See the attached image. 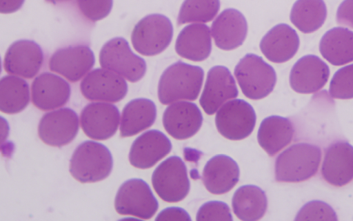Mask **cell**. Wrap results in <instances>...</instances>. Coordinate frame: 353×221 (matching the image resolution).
I'll return each mask as SVG.
<instances>
[{
	"instance_id": "1",
	"label": "cell",
	"mask_w": 353,
	"mask_h": 221,
	"mask_svg": "<svg viewBox=\"0 0 353 221\" xmlns=\"http://www.w3.org/2000/svg\"><path fill=\"white\" fill-rule=\"evenodd\" d=\"M204 77L203 70L178 61L162 73L158 85L160 102L167 105L180 100H195L201 91Z\"/></svg>"
},
{
	"instance_id": "2",
	"label": "cell",
	"mask_w": 353,
	"mask_h": 221,
	"mask_svg": "<svg viewBox=\"0 0 353 221\" xmlns=\"http://www.w3.org/2000/svg\"><path fill=\"white\" fill-rule=\"evenodd\" d=\"M321 159V148L308 143H296L276 159L275 179L278 182H299L314 175Z\"/></svg>"
},
{
	"instance_id": "3",
	"label": "cell",
	"mask_w": 353,
	"mask_h": 221,
	"mask_svg": "<svg viewBox=\"0 0 353 221\" xmlns=\"http://www.w3.org/2000/svg\"><path fill=\"white\" fill-rule=\"evenodd\" d=\"M113 159L103 144L87 140L74 150L70 161V172L77 180L91 183L106 178L111 173Z\"/></svg>"
},
{
	"instance_id": "4",
	"label": "cell",
	"mask_w": 353,
	"mask_h": 221,
	"mask_svg": "<svg viewBox=\"0 0 353 221\" xmlns=\"http://www.w3.org/2000/svg\"><path fill=\"white\" fill-rule=\"evenodd\" d=\"M234 73L243 93L251 99H261L268 96L276 82V75L272 66L253 53H248L241 59Z\"/></svg>"
},
{
	"instance_id": "5",
	"label": "cell",
	"mask_w": 353,
	"mask_h": 221,
	"mask_svg": "<svg viewBox=\"0 0 353 221\" xmlns=\"http://www.w3.org/2000/svg\"><path fill=\"white\" fill-rule=\"evenodd\" d=\"M173 36L171 21L161 14H151L141 19L134 26L131 41L134 48L145 56L162 52L170 45Z\"/></svg>"
},
{
	"instance_id": "6",
	"label": "cell",
	"mask_w": 353,
	"mask_h": 221,
	"mask_svg": "<svg viewBox=\"0 0 353 221\" xmlns=\"http://www.w3.org/2000/svg\"><path fill=\"white\" fill-rule=\"evenodd\" d=\"M102 68L110 70L130 82H137L145 75L146 63L134 54L128 42L123 37H114L107 41L99 53Z\"/></svg>"
},
{
	"instance_id": "7",
	"label": "cell",
	"mask_w": 353,
	"mask_h": 221,
	"mask_svg": "<svg viewBox=\"0 0 353 221\" xmlns=\"http://www.w3.org/2000/svg\"><path fill=\"white\" fill-rule=\"evenodd\" d=\"M187 171L185 163L178 156L163 161L152 175V186L158 195L168 202L183 200L190 188Z\"/></svg>"
},
{
	"instance_id": "8",
	"label": "cell",
	"mask_w": 353,
	"mask_h": 221,
	"mask_svg": "<svg viewBox=\"0 0 353 221\" xmlns=\"http://www.w3.org/2000/svg\"><path fill=\"white\" fill-rule=\"evenodd\" d=\"M114 207L121 215L148 220L155 214L159 203L147 182L142 179L132 178L124 182L119 187Z\"/></svg>"
},
{
	"instance_id": "9",
	"label": "cell",
	"mask_w": 353,
	"mask_h": 221,
	"mask_svg": "<svg viewBox=\"0 0 353 221\" xmlns=\"http://www.w3.org/2000/svg\"><path fill=\"white\" fill-rule=\"evenodd\" d=\"M256 116L253 107L246 101L235 99L225 103L216 112L215 124L225 138L240 140L253 131Z\"/></svg>"
},
{
	"instance_id": "10",
	"label": "cell",
	"mask_w": 353,
	"mask_h": 221,
	"mask_svg": "<svg viewBox=\"0 0 353 221\" xmlns=\"http://www.w3.org/2000/svg\"><path fill=\"white\" fill-rule=\"evenodd\" d=\"M80 89L90 101L118 102L126 95L128 84L121 75L110 70L95 68L83 79Z\"/></svg>"
},
{
	"instance_id": "11",
	"label": "cell",
	"mask_w": 353,
	"mask_h": 221,
	"mask_svg": "<svg viewBox=\"0 0 353 221\" xmlns=\"http://www.w3.org/2000/svg\"><path fill=\"white\" fill-rule=\"evenodd\" d=\"M79 117L70 108H61L46 113L38 126L40 139L46 144L61 147L69 144L79 131Z\"/></svg>"
},
{
	"instance_id": "12",
	"label": "cell",
	"mask_w": 353,
	"mask_h": 221,
	"mask_svg": "<svg viewBox=\"0 0 353 221\" xmlns=\"http://www.w3.org/2000/svg\"><path fill=\"white\" fill-rule=\"evenodd\" d=\"M94 64V55L90 47L76 45L56 50L49 60V68L70 81L76 82L84 77Z\"/></svg>"
},
{
	"instance_id": "13",
	"label": "cell",
	"mask_w": 353,
	"mask_h": 221,
	"mask_svg": "<svg viewBox=\"0 0 353 221\" xmlns=\"http://www.w3.org/2000/svg\"><path fill=\"white\" fill-rule=\"evenodd\" d=\"M120 121L118 108L105 102H92L81 113V126L85 134L96 140L110 138L117 132Z\"/></svg>"
},
{
	"instance_id": "14",
	"label": "cell",
	"mask_w": 353,
	"mask_h": 221,
	"mask_svg": "<svg viewBox=\"0 0 353 221\" xmlns=\"http://www.w3.org/2000/svg\"><path fill=\"white\" fill-rule=\"evenodd\" d=\"M238 94L235 80L229 69L223 66H215L208 73L199 103L207 114L212 115Z\"/></svg>"
},
{
	"instance_id": "15",
	"label": "cell",
	"mask_w": 353,
	"mask_h": 221,
	"mask_svg": "<svg viewBox=\"0 0 353 221\" xmlns=\"http://www.w3.org/2000/svg\"><path fill=\"white\" fill-rule=\"evenodd\" d=\"M43 61V52L40 46L34 41L21 39L8 48L3 68L9 74L31 79L39 73Z\"/></svg>"
},
{
	"instance_id": "16",
	"label": "cell",
	"mask_w": 353,
	"mask_h": 221,
	"mask_svg": "<svg viewBox=\"0 0 353 221\" xmlns=\"http://www.w3.org/2000/svg\"><path fill=\"white\" fill-rule=\"evenodd\" d=\"M203 122L197 105L190 102H176L168 106L163 115V124L169 135L176 140L188 139L195 135Z\"/></svg>"
},
{
	"instance_id": "17",
	"label": "cell",
	"mask_w": 353,
	"mask_h": 221,
	"mask_svg": "<svg viewBox=\"0 0 353 221\" xmlns=\"http://www.w3.org/2000/svg\"><path fill=\"white\" fill-rule=\"evenodd\" d=\"M70 93L71 88L68 81L48 72L39 75L31 86L32 102L42 110H50L64 106L68 102Z\"/></svg>"
},
{
	"instance_id": "18",
	"label": "cell",
	"mask_w": 353,
	"mask_h": 221,
	"mask_svg": "<svg viewBox=\"0 0 353 221\" xmlns=\"http://www.w3.org/2000/svg\"><path fill=\"white\" fill-rule=\"evenodd\" d=\"M171 149L172 143L163 133L155 129L149 130L133 142L129 160L136 168L149 169L167 155Z\"/></svg>"
},
{
	"instance_id": "19",
	"label": "cell",
	"mask_w": 353,
	"mask_h": 221,
	"mask_svg": "<svg viewBox=\"0 0 353 221\" xmlns=\"http://www.w3.org/2000/svg\"><path fill=\"white\" fill-rule=\"evenodd\" d=\"M329 75V67L323 61L316 55H305L293 66L290 84L297 93H313L324 86Z\"/></svg>"
},
{
	"instance_id": "20",
	"label": "cell",
	"mask_w": 353,
	"mask_h": 221,
	"mask_svg": "<svg viewBox=\"0 0 353 221\" xmlns=\"http://www.w3.org/2000/svg\"><path fill=\"white\" fill-rule=\"evenodd\" d=\"M248 33V23L244 15L234 8L223 10L211 26V34L216 46L230 50L241 46Z\"/></svg>"
},
{
	"instance_id": "21",
	"label": "cell",
	"mask_w": 353,
	"mask_h": 221,
	"mask_svg": "<svg viewBox=\"0 0 353 221\" xmlns=\"http://www.w3.org/2000/svg\"><path fill=\"white\" fill-rule=\"evenodd\" d=\"M325 180L334 186H341L353 179V146L345 141L330 145L321 167Z\"/></svg>"
},
{
	"instance_id": "22",
	"label": "cell",
	"mask_w": 353,
	"mask_h": 221,
	"mask_svg": "<svg viewBox=\"0 0 353 221\" xmlns=\"http://www.w3.org/2000/svg\"><path fill=\"white\" fill-rule=\"evenodd\" d=\"M259 46L268 60L274 63H283L296 53L299 38L295 30L289 25L279 23L263 37Z\"/></svg>"
},
{
	"instance_id": "23",
	"label": "cell",
	"mask_w": 353,
	"mask_h": 221,
	"mask_svg": "<svg viewBox=\"0 0 353 221\" xmlns=\"http://www.w3.org/2000/svg\"><path fill=\"white\" fill-rule=\"evenodd\" d=\"M237 163L225 155H216L205 164L202 180L206 189L213 194H223L230 191L239 179Z\"/></svg>"
},
{
	"instance_id": "24",
	"label": "cell",
	"mask_w": 353,
	"mask_h": 221,
	"mask_svg": "<svg viewBox=\"0 0 353 221\" xmlns=\"http://www.w3.org/2000/svg\"><path fill=\"white\" fill-rule=\"evenodd\" d=\"M210 28L203 23H192L179 32L175 44L176 53L187 59L201 61L207 59L212 50Z\"/></svg>"
},
{
	"instance_id": "25",
	"label": "cell",
	"mask_w": 353,
	"mask_h": 221,
	"mask_svg": "<svg viewBox=\"0 0 353 221\" xmlns=\"http://www.w3.org/2000/svg\"><path fill=\"white\" fill-rule=\"evenodd\" d=\"M294 133V126L289 119L271 115L261 122L257 139L266 153L273 156L291 142Z\"/></svg>"
},
{
	"instance_id": "26",
	"label": "cell",
	"mask_w": 353,
	"mask_h": 221,
	"mask_svg": "<svg viewBox=\"0 0 353 221\" xmlns=\"http://www.w3.org/2000/svg\"><path fill=\"white\" fill-rule=\"evenodd\" d=\"M157 117L155 104L146 98H137L129 102L123 108L120 135L130 137L150 127Z\"/></svg>"
},
{
	"instance_id": "27",
	"label": "cell",
	"mask_w": 353,
	"mask_h": 221,
	"mask_svg": "<svg viewBox=\"0 0 353 221\" xmlns=\"http://www.w3.org/2000/svg\"><path fill=\"white\" fill-rule=\"evenodd\" d=\"M319 50L322 56L334 66L353 61V31L342 27L333 28L322 37Z\"/></svg>"
},
{
	"instance_id": "28",
	"label": "cell",
	"mask_w": 353,
	"mask_h": 221,
	"mask_svg": "<svg viewBox=\"0 0 353 221\" xmlns=\"http://www.w3.org/2000/svg\"><path fill=\"white\" fill-rule=\"evenodd\" d=\"M232 206L234 214L240 220L256 221L261 219L266 211L267 197L259 186L243 185L234 193Z\"/></svg>"
},
{
	"instance_id": "29",
	"label": "cell",
	"mask_w": 353,
	"mask_h": 221,
	"mask_svg": "<svg viewBox=\"0 0 353 221\" xmlns=\"http://www.w3.org/2000/svg\"><path fill=\"white\" fill-rule=\"evenodd\" d=\"M30 102L28 82L17 76L6 75L0 81V110L7 114L22 111Z\"/></svg>"
},
{
	"instance_id": "30",
	"label": "cell",
	"mask_w": 353,
	"mask_h": 221,
	"mask_svg": "<svg viewBox=\"0 0 353 221\" xmlns=\"http://www.w3.org/2000/svg\"><path fill=\"white\" fill-rule=\"evenodd\" d=\"M327 8L323 0H297L290 12L291 22L302 32L311 33L324 23Z\"/></svg>"
},
{
	"instance_id": "31",
	"label": "cell",
	"mask_w": 353,
	"mask_h": 221,
	"mask_svg": "<svg viewBox=\"0 0 353 221\" xmlns=\"http://www.w3.org/2000/svg\"><path fill=\"white\" fill-rule=\"evenodd\" d=\"M219 9V0H184L178 15L177 25L209 22L215 17Z\"/></svg>"
},
{
	"instance_id": "32",
	"label": "cell",
	"mask_w": 353,
	"mask_h": 221,
	"mask_svg": "<svg viewBox=\"0 0 353 221\" xmlns=\"http://www.w3.org/2000/svg\"><path fill=\"white\" fill-rule=\"evenodd\" d=\"M329 92L334 98H353V64L335 73L330 82Z\"/></svg>"
},
{
	"instance_id": "33",
	"label": "cell",
	"mask_w": 353,
	"mask_h": 221,
	"mask_svg": "<svg viewBox=\"0 0 353 221\" xmlns=\"http://www.w3.org/2000/svg\"><path fill=\"white\" fill-rule=\"evenodd\" d=\"M295 220H337L336 214L327 203L311 201L305 204L297 213Z\"/></svg>"
},
{
	"instance_id": "34",
	"label": "cell",
	"mask_w": 353,
	"mask_h": 221,
	"mask_svg": "<svg viewBox=\"0 0 353 221\" xmlns=\"http://www.w3.org/2000/svg\"><path fill=\"white\" fill-rule=\"evenodd\" d=\"M81 12L88 19L97 21L110 12L113 0H77Z\"/></svg>"
},
{
	"instance_id": "35",
	"label": "cell",
	"mask_w": 353,
	"mask_h": 221,
	"mask_svg": "<svg viewBox=\"0 0 353 221\" xmlns=\"http://www.w3.org/2000/svg\"><path fill=\"white\" fill-rule=\"evenodd\" d=\"M196 220L232 221V216L230 207L225 202L209 201L199 209Z\"/></svg>"
},
{
	"instance_id": "36",
	"label": "cell",
	"mask_w": 353,
	"mask_h": 221,
	"mask_svg": "<svg viewBox=\"0 0 353 221\" xmlns=\"http://www.w3.org/2000/svg\"><path fill=\"white\" fill-rule=\"evenodd\" d=\"M336 21L339 25L353 28V0H344L336 12Z\"/></svg>"
},
{
	"instance_id": "37",
	"label": "cell",
	"mask_w": 353,
	"mask_h": 221,
	"mask_svg": "<svg viewBox=\"0 0 353 221\" xmlns=\"http://www.w3.org/2000/svg\"><path fill=\"white\" fill-rule=\"evenodd\" d=\"M156 220H186L191 221L188 213L180 207H168L161 211Z\"/></svg>"
},
{
	"instance_id": "38",
	"label": "cell",
	"mask_w": 353,
	"mask_h": 221,
	"mask_svg": "<svg viewBox=\"0 0 353 221\" xmlns=\"http://www.w3.org/2000/svg\"><path fill=\"white\" fill-rule=\"evenodd\" d=\"M25 0H0V12L3 14L12 13L21 8Z\"/></svg>"
},
{
	"instance_id": "39",
	"label": "cell",
	"mask_w": 353,
	"mask_h": 221,
	"mask_svg": "<svg viewBox=\"0 0 353 221\" xmlns=\"http://www.w3.org/2000/svg\"><path fill=\"white\" fill-rule=\"evenodd\" d=\"M47 2H50V3H52L53 4H55L57 3H60V2H65V1H69L70 0H46Z\"/></svg>"
}]
</instances>
